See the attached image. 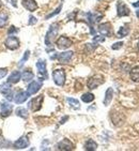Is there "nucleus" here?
Listing matches in <instances>:
<instances>
[{"label":"nucleus","mask_w":139,"mask_h":151,"mask_svg":"<svg viewBox=\"0 0 139 151\" xmlns=\"http://www.w3.org/2000/svg\"><path fill=\"white\" fill-rule=\"evenodd\" d=\"M41 88H42V83H41V81H33L29 84V86H28V88H27L26 92H27V94H28V96H33V94H35V93L40 90Z\"/></svg>","instance_id":"9b49d317"},{"label":"nucleus","mask_w":139,"mask_h":151,"mask_svg":"<svg viewBox=\"0 0 139 151\" xmlns=\"http://www.w3.org/2000/svg\"><path fill=\"white\" fill-rule=\"evenodd\" d=\"M29 57H30V50H26L25 52V54H24V56H23V58L20 59V61L18 62V64H17V67L18 68H21L25 64V62H26L28 59H29Z\"/></svg>","instance_id":"a878e982"},{"label":"nucleus","mask_w":139,"mask_h":151,"mask_svg":"<svg viewBox=\"0 0 139 151\" xmlns=\"http://www.w3.org/2000/svg\"><path fill=\"white\" fill-rule=\"evenodd\" d=\"M6 74H8V69H6H6H1V68H0V79H2Z\"/></svg>","instance_id":"473e14b6"},{"label":"nucleus","mask_w":139,"mask_h":151,"mask_svg":"<svg viewBox=\"0 0 139 151\" xmlns=\"http://www.w3.org/2000/svg\"><path fill=\"white\" fill-rule=\"evenodd\" d=\"M27 99H28L27 92H25V91H18L17 94L14 96V102L16 104H23Z\"/></svg>","instance_id":"f3484780"},{"label":"nucleus","mask_w":139,"mask_h":151,"mask_svg":"<svg viewBox=\"0 0 139 151\" xmlns=\"http://www.w3.org/2000/svg\"><path fill=\"white\" fill-rule=\"evenodd\" d=\"M138 48H139V43H138Z\"/></svg>","instance_id":"79ce46f5"},{"label":"nucleus","mask_w":139,"mask_h":151,"mask_svg":"<svg viewBox=\"0 0 139 151\" xmlns=\"http://www.w3.org/2000/svg\"><path fill=\"white\" fill-rule=\"evenodd\" d=\"M136 14H137V16H138V17H139V11H137V13H136Z\"/></svg>","instance_id":"58836bf2"},{"label":"nucleus","mask_w":139,"mask_h":151,"mask_svg":"<svg viewBox=\"0 0 139 151\" xmlns=\"http://www.w3.org/2000/svg\"><path fill=\"white\" fill-rule=\"evenodd\" d=\"M58 31H59V24L58 23L52 24L49 29H48V31L46 33V37H45V44H46V46L48 47L52 46L56 37L58 35Z\"/></svg>","instance_id":"f257e3e1"},{"label":"nucleus","mask_w":139,"mask_h":151,"mask_svg":"<svg viewBox=\"0 0 139 151\" xmlns=\"http://www.w3.org/2000/svg\"><path fill=\"white\" fill-rule=\"evenodd\" d=\"M8 20H9V17L8 15L4 14V13H0V28H3L8 24Z\"/></svg>","instance_id":"bb28decb"},{"label":"nucleus","mask_w":139,"mask_h":151,"mask_svg":"<svg viewBox=\"0 0 139 151\" xmlns=\"http://www.w3.org/2000/svg\"><path fill=\"white\" fill-rule=\"evenodd\" d=\"M52 79L57 86L62 87L65 83V72L62 69H58L52 72Z\"/></svg>","instance_id":"20e7f679"},{"label":"nucleus","mask_w":139,"mask_h":151,"mask_svg":"<svg viewBox=\"0 0 139 151\" xmlns=\"http://www.w3.org/2000/svg\"><path fill=\"white\" fill-rule=\"evenodd\" d=\"M73 54H74V52H71V50H69V52H63L58 54V55H56V58H57V60L62 64L69 63L70 61H71V59L73 58Z\"/></svg>","instance_id":"1a4fd4ad"},{"label":"nucleus","mask_w":139,"mask_h":151,"mask_svg":"<svg viewBox=\"0 0 139 151\" xmlns=\"http://www.w3.org/2000/svg\"><path fill=\"white\" fill-rule=\"evenodd\" d=\"M37 68H38V77L40 81H43L45 79H48V74L46 70V62L44 59H39L37 62Z\"/></svg>","instance_id":"f03ea898"},{"label":"nucleus","mask_w":139,"mask_h":151,"mask_svg":"<svg viewBox=\"0 0 139 151\" xmlns=\"http://www.w3.org/2000/svg\"><path fill=\"white\" fill-rule=\"evenodd\" d=\"M67 119H69V117H64V118H63V119H62V120H61V121H60V123H61V124H63V123H64V121H65V120H67Z\"/></svg>","instance_id":"e433bc0d"},{"label":"nucleus","mask_w":139,"mask_h":151,"mask_svg":"<svg viewBox=\"0 0 139 151\" xmlns=\"http://www.w3.org/2000/svg\"><path fill=\"white\" fill-rule=\"evenodd\" d=\"M18 31H19V30H18L15 26H11V27H10V29L8 30V35H16V33H18Z\"/></svg>","instance_id":"7c9ffc66"},{"label":"nucleus","mask_w":139,"mask_h":151,"mask_svg":"<svg viewBox=\"0 0 139 151\" xmlns=\"http://www.w3.org/2000/svg\"><path fill=\"white\" fill-rule=\"evenodd\" d=\"M29 139H28V137L27 136H21L19 137L16 142H13V147L15 149H25L27 148L28 146H29Z\"/></svg>","instance_id":"f8f14e48"},{"label":"nucleus","mask_w":139,"mask_h":151,"mask_svg":"<svg viewBox=\"0 0 139 151\" xmlns=\"http://www.w3.org/2000/svg\"><path fill=\"white\" fill-rule=\"evenodd\" d=\"M61 9H62V4H60V6H59L58 8H57V9L55 10V11L52 12V13H50V14L46 15V17H45V19H49L50 17H54L55 15L59 14V13H60V11H61Z\"/></svg>","instance_id":"c85d7f7f"},{"label":"nucleus","mask_w":139,"mask_h":151,"mask_svg":"<svg viewBox=\"0 0 139 151\" xmlns=\"http://www.w3.org/2000/svg\"><path fill=\"white\" fill-rule=\"evenodd\" d=\"M117 11H118V16L119 17H123V16H128L130 15V9L128 8V6L123 3L122 1H119L117 4Z\"/></svg>","instance_id":"ddd939ff"},{"label":"nucleus","mask_w":139,"mask_h":151,"mask_svg":"<svg viewBox=\"0 0 139 151\" xmlns=\"http://www.w3.org/2000/svg\"><path fill=\"white\" fill-rule=\"evenodd\" d=\"M105 41V38L102 35V37H100V35H95L94 38H93V42L94 43H102V42H104Z\"/></svg>","instance_id":"2f4dec72"},{"label":"nucleus","mask_w":139,"mask_h":151,"mask_svg":"<svg viewBox=\"0 0 139 151\" xmlns=\"http://www.w3.org/2000/svg\"><path fill=\"white\" fill-rule=\"evenodd\" d=\"M33 77H34V74L32 73V71L29 70V69H26V70L23 71V73H21L20 79H23L24 81L28 83V81H32V79H33Z\"/></svg>","instance_id":"a211bd4d"},{"label":"nucleus","mask_w":139,"mask_h":151,"mask_svg":"<svg viewBox=\"0 0 139 151\" xmlns=\"http://www.w3.org/2000/svg\"><path fill=\"white\" fill-rule=\"evenodd\" d=\"M12 111H13V105H11L9 102H3L1 104V117L2 118H6L9 117L12 114Z\"/></svg>","instance_id":"2eb2a0df"},{"label":"nucleus","mask_w":139,"mask_h":151,"mask_svg":"<svg viewBox=\"0 0 139 151\" xmlns=\"http://www.w3.org/2000/svg\"><path fill=\"white\" fill-rule=\"evenodd\" d=\"M1 6H2V2H1V0H0V8H1Z\"/></svg>","instance_id":"ea45409f"},{"label":"nucleus","mask_w":139,"mask_h":151,"mask_svg":"<svg viewBox=\"0 0 139 151\" xmlns=\"http://www.w3.org/2000/svg\"><path fill=\"white\" fill-rule=\"evenodd\" d=\"M38 23V19H37V18L34 17V16H30L29 17V22H28V24H29V25H35V24Z\"/></svg>","instance_id":"f704fd0d"},{"label":"nucleus","mask_w":139,"mask_h":151,"mask_svg":"<svg viewBox=\"0 0 139 151\" xmlns=\"http://www.w3.org/2000/svg\"><path fill=\"white\" fill-rule=\"evenodd\" d=\"M15 114H16V115H17L18 117L23 118V119H27V118H28V111H27L26 108H24V107H18V108H16V111H15Z\"/></svg>","instance_id":"5701e85b"},{"label":"nucleus","mask_w":139,"mask_h":151,"mask_svg":"<svg viewBox=\"0 0 139 151\" xmlns=\"http://www.w3.org/2000/svg\"><path fill=\"white\" fill-rule=\"evenodd\" d=\"M67 103L70 104V106L74 109H79L80 108V104H79V101H77L76 99H73V98H67Z\"/></svg>","instance_id":"b1692460"},{"label":"nucleus","mask_w":139,"mask_h":151,"mask_svg":"<svg viewBox=\"0 0 139 151\" xmlns=\"http://www.w3.org/2000/svg\"><path fill=\"white\" fill-rule=\"evenodd\" d=\"M122 45H123V42H118V43L113 44L112 46H111V48H112V50H119V48H121Z\"/></svg>","instance_id":"72a5a7b5"},{"label":"nucleus","mask_w":139,"mask_h":151,"mask_svg":"<svg viewBox=\"0 0 139 151\" xmlns=\"http://www.w3.org/2000/svg\"><path fill=\"white\" fill-rule=\"evenodd\" d=\"M96 47V43H93V44H86V52H91L93 50H95Z\"/></svg>","instance_id":"c756f323"},{"label":"nucleus","mask_w":139,"mask_h":151,"mask_svg":"<svg viewBox=\"0 0 139 151\" xmlns=\"http://www.w3.org/2000/svg\"><path fill=\"white\" fill-rule=\"evenodd\" d=\"M128 32H130L128 28H126V27H121L119 29V31H118V38H124V37H126V35H128Z\"/></svg>","instance_id":"cd10ccee"},{"label":"nucleus","mask_w":139,"mask_h":151,"mask_svg":"<svg viewBox=\"0 0 139 151\" xmlns=\"http://www.w3.org/2000/svg\"><path fill=\"white\" fill-rule=\"evenodd\" d=\"M133 6H135V8H139V1H137V2H134Z\"/></svg>","instance_id":"4c0bfd02"},{"label":"nucleus","mask_w":139,"mask_h":151,"mask_svg":"<svg viewBox=\"0 0 139 151\" xmlns=\"http://www.w3.org/2000/svg\"><path fill=\"white\" fill-rule=\"evenodd\" d=\"M57 150H61V151H70L74 149V144L67 138H64L61 142H59L56 146Z\"/></svg>","instance_id":"0eeeda50"},{"label":"nucleus","mask_w":139,"mask_h":151,"mask_svg":"<svg viewBox=\"0 0 139 151\" xmlns=\"http://www.w3.org/2000/svg\"><path fill=\"white\" fill-rule=\"evenodd\" d=\"M85 150L87 151H94L97 149V144L93 139H88L87 142H85Z\"/></svg>","instance_id":"aec40b11"},{"label":"nucleus","mask_w":139,"mask_h":151,"mask_svg":"<svg viewBox=\"0 0 139 151\" xmlns=\"http://www.w3.org/2000/svg\"><path fill=\"white\" fill-rule=\"evenodd\" d=\"M11 4L14 8H17V0H11Z\"/></svg>","instance_id":"c9c22d12"},{"label":"nucleus","mask_w":139,"mask_h":151,"mask_svg":"<svg viewBox=\"0 0 139 151\" xmlns=\"http://www.w3.org/2000/svg\"><path fill=\"white\" fill-rule=\"evenodd\" d=\"M1 135H2V131H1V130H0V136H1Z\"/></svg>","instance_id":"a19ab883"},{"label":"nucleus","mask_w":139,"mask_h":151,"mask_svg":"<svg viewBox=\"0 0 139 151\" xmlns=\"http://www.w3.org/2000/svg\"><path fill=\"white\" fill-rule=\"evenodd\" d=\"M43 100H44V96H37V98H33V99L30 100L29 103H28V108H29L31 111H33V113L40 111L41 107H42Z\"/></svg>","instance_id":"39448f33"},{"label":"nucleus","mask_w":139,"mask_h":151,"mask_svg":"<svg viewBox=\"0 0 139 151\" xmlns=\"http://www.w3.org/2000/svg\"><path fill=\"white\" fill-rule=\"evenodd\" d=\"M20 76H21V73H20L19 71H14V72L9 76L8 83H10V84H17L18 81H20Z\"/></svg>","instance_id":"6ab92c4d"},{"label":"nucleus","mask_w":139,"mask_h":151,"mask_svg":"<svg viewBox=\"0 0 139 151\" xmlns=\"http://www.w3.org/2000/svg\"><path fill=\"white\" fill-rule=\"evenodd\" d=\"M56 45H57L59 50H67L70 46H72V41L70 40L67 37L61 35L60 38L56 41Z\"/></svg>","instance_id":"6e6552de"},{"label":"nucleus","mask_w":139,"mask_h":151,"mask_svg":"<svg viewBox=\"0 0 139 151\" xmlns=\"http://www.w3.org/2000/svg\"><path fill=\"white\" fill-rule=\"evenodd\" d=\"M81 101L85 102V103H90V102L94 101V94L93 93H84L82 96H81Z\"/></svg>","instance_id":"393cba45"},{"label":"nucleus","mask_w":139,"mask_h":151,"mask_svg":"<svg viewBox=\"0 0 139 151\" xmlns=\"http://www.w3.org/2000/svg\"><path fill=\"white\" fill-rule=\"evenodd\" d=\"M112 96H113L112 88H108L107 90H106V93H105V99H104V102H103L105 106H107V105L110 104V102L112 100Z\"/></svg>","instance_id":"412c9836"},{"label":"nucleus","mask_w":139,"mask_h":151,"mask_svg":"<svg viewBox=\"0 0 139 151\" xmlns=\"http://www.w3.org/2000/svg\"><path fill=\"white\" fill-rule=\"evenodd\" d=\"M130 79L135 83H139V65L134 67L132 70H130Z\"/></svg>","instance_id":"4be33fe9"},{"label":"nucleus","mask_w":139,"mask_h":151,"mask_svg":"<svg viewBox=\"0 0 139 151\" xmlns=\"http://www.w3.org/2000/svg\"><path fill=\"white\" fill-rule=\"evenodd\" d=\"M4 45H6V48H9L11 50H17L18 47L20 46V42H19V39L17 37H15V35H10L8 38L6 39L4 41Z\"/></svg>","instance_id":"423d86ee"},{"label":"nucleus","mask_w":139,"mask_h":151,"mask_svg":"<svg viewBox=\"0 0 139 151\" xmlns=\"http://www.w3.org/2000/svg\"><path fill=\"white\" fill-rule=\"evenodd\" d=\"M99 32L103 37H109V35H111L112 29H111L110 23H103L101 25H99Z\"/></svg>","instance_id":"4468645a"},{"label":"nucleus","mask_w":139,"mask_h":151,"mask_svg":"<svg viewBox=\"0 0 139 151\" xmlns=\"http://www.w3.org/2000/svg\"><path fill=\"white\" fill-rule=\"evenodd\" d=\"M102 84H104V79L102 78L101 76H93V77H91V78H89V81H88V88L89 89H96V88L99 87V86H101Z\"/></svg>","instance_id":"9d476101"},{"label":"nucleus","mask_w":139,"mask_h":151,"mask_svg":"<svg viewBox=\"0 0 139 151\" xmlns=\"http://www.w3.org/2000/svg\"><path fill=\"white\" fill-rule=\"evenodd\" d=\"M23 6L26 10H28L29 12H34L38 9L39 6L35 0H23Z\"/></svg>","instance_id":"dca6fc26"},{"label":"nucleus","mask_w":139,"mask_h":151,"mask_svg":"<svg viewBox=\"0 0 139 151\" xmlns=\"http://www.w3.org/2000/svg\"><path fill=\"white\" fill-rule=\"evenodd\" d=\"M0 92L2 93L3 96H4V98L9 102L14 100V92L12 90L10 83H4V84L0 85Z\"/></svg>","instance_id":"7ed1b4c3"}]
</instances>
